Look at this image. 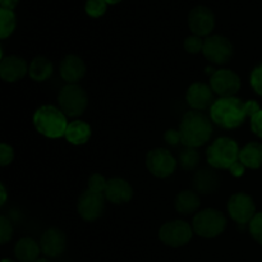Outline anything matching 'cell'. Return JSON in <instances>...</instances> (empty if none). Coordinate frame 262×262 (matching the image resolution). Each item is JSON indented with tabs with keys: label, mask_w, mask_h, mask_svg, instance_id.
<instances>
[{
	"label": "cell",
	"mask_w": 262,
	"mask_h": 262,
	"mask_svg": "<svg viewBox=\"0 0 262 262\" xmlns=\"http://www.w3.org/2000/svg\"><path fill=\"white\" fill-rule=\"evenodd\" d=\"M40 246L41 252L46 256V258H58L66 251V233L59 228H49L41 235Z\"/></svg>",
	"instance_id": "cell-16"
},
{
	"label": "cell",
	"mask_w": 262,
	"mask_h": 262,
	"mask_svg": "<svg viewBox=\"0 0 262 262\" xmlns=\"http://www.w3.org/2000/svg\"><path fill=\"white\" fill-rule=\"evenodd\" d=\"M2 262H15V261H13V260H9V258H4V260H3Z\"/></svg>",
	"instance_id": "cell-42"
},
{
	"label": "cell",
	"mask_w": 262,
	"mask_h": 262,
	"mask_svg": "<svg viewBox=\"0 0 262 262\" xmlns=\"http://www.w3.org/2000/svg\"><path fill=\"white\" fill-rule=\"evenodd\" d=\"M164 140L170 146H177L178 143H182L181 133H179L178 129H174V128H170V129L166 130L165 135H164Z\"/></svg>",
	"instance_id": "cell-35"
},
{
	"label": "cell",
	"mask_w": 262,
	"mask_h": 262,
	"mask_svg": "<svg viewBox=\"0 0 262 262\" xmlns=\"http://www.w3.org/2000/svg\"><path fill=\"white\" fill-rule=\"evenodd\" d=\"M14 160V148L8 143L3 142L0 145V165L4 166L10 165Z\"/></svg>",
	"instance_id": "cell-33"
},
{
	"label": "cell",
	"mask_w": 262,
	"mask_h": 262,
	"mask_svg": "<svg viewBox=\"0 0 262 262\" xmlns=\"http://www.w3.org/2000/svg\"><path fill=\"white\" fill-rule=\"evenodd\" d=\"M245 110L246 114H247V118L251 119L253 115L257 114V113L260 112L261 106L256 100H247V101H245Z\"/></svg>",
	"instance_id": "cell-36"
},
{
	"label": "cell",
	"mask_w": 262,
	"mask_h": 262,
	"mask_svg": "<svg viewBox=\"0 0 262 262\" xmlns=\"http://www.w3.org/2000/svg\"><path fill=\"white\" fill-rule=\"evenodd\" d=\"M19 0H0V7L2 9L13 10L18 5Z\"/></svg>",
	"instance_id": "cell-38"
},
{
	"label": "cell",
	"mask_w": 262,
	"mask_h": 262,
	"mask_svg": "<svg viewBox=\"0 0 262 262\" xmlns=\"http://www.w3.org/2000/svg\"><path fill=\"white\" fill-rule=\"evenodd\" d=\"M241 147L232 137H217L206 150V161L215 170H229L239 160Z\"/></svg>",
	"instance_id": "cell-4"
},
{
	"label": "cell",
	"mask_w": 262,
	"mask_h": 262,
	"mask_svg": "<svg viewBox=\"0 0 262 262\" xmlns=\"http://www.w3.org/2000/svg\"><path fill=\"white\" fill-rule=\"evenodd\" d=\"M250 84L256 94L262 96V63L256 66L251 72Z\"/></svg>",
	"instance_id": "cell-32"
},
{
	"label": "cell",
	"mask_w": 262,
	"mask_h": 262,
	"mask_svg": "<svg viewBox=\"0 0 262 262\" xmlns=\"http://www.w3.org/2000/svg\"><path fill=\"white\" fill-rule=\"evenodd\" d=\"M227 210L233 222L239 225H248L256 215V204L248 193L238 192L229 197Z\"/></svg>",
	"instance_id": "cell-11"
},
{
	"label": "cell",
	"mask_w": 262,
	"mask_h": 262,
	"mask_svg": "<svg viewBox=\"0 0 262 262\" xmlns=\"http://www.w3.org/2000/svg\"><path fill=\"white\" fill-rule=\"evenodd\" d=\"M28 74V63L17 55H8L0 60V77L7 83H15Z\"/></svg>",
	"instance_id": "cell-17"
},
{
	"label": "cell",
	"mask_w": 262,
	"mask_h": 262,
	"mask_svg": "<svg viewBox=\"0 0 262 262\" xmlns=\"http://www.w3.org/2000/svg\"><path fill=\"white\" fill-rule=\"evenodd\" d=\"M107 3L105 0H87L84 4V12L91 18H101L107 10Z\"/></svg>",
	"instance_id": "cell-27"
},
{
	"label": "cell",
	"mask_w": 262,
	"mask_h": 262,
	"mask_svg": "<svg viewBox=\"0 0 262 262\" xmlns=\"http://www.w3.org/2000/svg\"><path fill=\"white\" fill-rule=\"evenodd\" d=\"M105 199L114 205H125L132 200L133 188L127 179L114 177L107 179V186L104 193Z\"/></svg>",
	"instance_id": "cell-19"
},
{
	"label": "cell",
	"mask_w": 262,
	"mask_h": 262,
	"mask_svg": "<svg viewBox=\"0 0 262 262\" xmlns=\"http://www.w3.org/2000/svg\"><path fill=\"white\" fill-rule=\"evenodd\" d=\"M241 86H242L241 77L229 68L216 69L210 76V87L219 97L237 96Z\"/></svg>",
	"instance_id": "cell-10"
},
{
	"label": "cell",
	"mask_w": 262,
	"mask_h": 262,
	"mask_svg": "<svg viewBox=\"0 0 262 262\" xmlns=\"http://www.w3.org/2000/svg\"><path fill=\"white\" fill-rule=\"evenodd\" d=\"M239 161L246 169L258 170L262 168V143L251 141L241 148Z\"/></svg>",
	"instance_id": "cell-23"
},
{
	"label": "cell",
	"mask_w": 262,
	"mask_h": 262,
	"mask_svg": "<svg viewBox=\"0 0 262 262\" xmlns=\"http://www.w3.org/2000/svg\"><path fill=\"white\" fill-rule=\"evenodd\" d=\"M87 72L86 63L81 56L69 54L59 64V74L67 84H78Z\"/></svg>",
	"instance_id": "cell-15"
},
{
	"label": "cell",
	"mask_w": 262,
	"mask_h": 262,
	"mask_svg": "<svg viewBox=\"0 0 262 262\" xmlns=\"http://www.w3.org/2000/svg\"><path fill=\"white\" fill-rule=\"evenodd\" d=\"M215 94L210 84L202 82H194L186 92V101L191 110L205 112L212 106L215 101Z\"/></svg>",
	"instance_id": "cell-14"
},
{
	"label": "cell",
	"mask_w": 262,
	"mask_h": 262,
	"mask_svg": "<svg viewBox=\"0 0 262 262\" xmlns=\"http://www.w3.org/2000/svg\"><path fill=\"white\" fill-rule=\"evenodd\" d=\"M210 119L223 129H237L247 119L245 101L237 96L219 97L210 107Z\"/></svg>",
	"instance_id": "cell-2"
},
{
	"label": "cell",
	"mask_w": 262,
	"mask_h": 262,
	"mask_svg": "<svg viewBox=\"0 0 262 262\" xmlns=\"http://www.w3.org/2000/svg\"><path fill=\"white\" fill-rule=\"evenodd\" d=\"M227 225L228 220L224 212L212 207L200 210L192 220L194 234L205 239H212L222 235L227 229Z\"/></svg>",
	"instance_id": "cell-5"
},
{
	"label": "cell",
	"mask_w": 262,
	"mask_h": 262,
	"mask_svg": "<svg viewBox=\"0 0 262 262\" xmlns=\"http://www.w3.org/2000/svg\"><path fill=\"white\" fill-rule=\"evenodd\" d=\"M178 160L169 150L163 147L154 148L146 155V166L154 177L165 179L176 173Z\"/></svg>",
	"instance_id": "cell-8"
},
{
	"label": "cell",
	"mask_w": 262,
	"mask_h": 262,
	"mask_svg": "<svg viewBox=\"0 0 262 262\" xmlns=\"http://www.w3.org/2000/svg\"><path fill=\"white\" fill-rule=\"evenodd\" d=\"M41 246L40 242L33 238H20L14 246V256L18 262H35L40 258Z\"/></svg>",
	"instance_id": "cell-22"
},
{
	"label": "cell",
	"mask_w": 262,
	"mask_h": 262,
	"mask_svg": "<svg viewBox=\"0 0 262 262\" xmlns=\"http://www.w3.org/2000/svg\"><path fill=\"white\" fill-rule=\"evenodd\" d=\"M17 27V17L13 10L0 9V38L7 40Z\"/></svg>",
	"instance_id": "cell-25"
},
{
	"label": "cell",
	"mask_w": 262,
	"mask_h": 262,
	"mask_svg": "<svg viewBox=\"0 0 262 262\" xmlns=\"http://www.w3.org/2000/svg\"><path fill=\"white\" fill-rule=\"evenodd\" d=\"M105 201L106 199L104 194L95 193V192L86 189L77 201L78 215L84 222H96L104 215Z\"/></svg>",
	"instance_id": "cell-13"
},
{
	"label": "cell",
	"mask_w": 262,
	"mask_h": 262,
	"mask_svg": "<svg viewBox=\"0 0 262 262\" xmlns=\"http://www.w3.org/2000/svg\"><path fill=\"white\" fill-rule=\"evenodd\" d=\"M248 232H250L253 241H256L258 245L262 246V211L256 212L253 219L248 224Z\"/></svg>",
	"instance_id": "cell-29"
},
{
	"label": "cell",
	"mask_w": 262,
	"mask_h": 262,
	"mask_svg": "<svg viewBox=\"0 0 262 262\" xmlns=\"http://www.w3.org/2000/svg\"><path fill=\"white\" fill-rule=\"evenodd\" d=\"M251 130L262 140V109L250 119Z\"/></svg>",
	"instance_id": "cell-34"
},
{
	"label": "cell",
	"mask_w": 262,
	"mask_h": 262,
	"mask_svg": "<svg viewBox=\"0 0 262 262\" xmlns=\"http://www.w3.org/2000/svg\"><path fill=\"white\" fill-rule=\"evenodd\" d=\"M105 2H106L107 4H110V5H114V4H118V3H120L122 0H105Z\"/></svg>",
	"instance_id": "cell-40"
},
{
	"label": "cell",
	"mask_w": 262,
	"mask_h": 262,
	"mask_svg": "<svg viewBox=\"0 0 262 262\" xmlns=\"http://www.w3.org/2000/svg\"><path fill=\"white\" fill-rule=\"evenodd\" d=\"M54 67L46 56H36L28 64V77L35 82H45L53 76Z\"/></svg>",
	"instance_id": "cell-24"
},
{
	"label": "cell",
	"mask_w": 262,
	"mask_h": 262,
	"mask_svg": "<svg viewBox=\"0 0 262 262\" xmlns=\"http://www.w3.org/2000/svg\"><path fill=\"white\" fill-rule=\"evenodd\" d=\"M35 262H50V261H49V258H38V260Z\"/></svg>",
	"instance_id": "cell-41"
},
{
	"label": "cell",
	"mask_w": 262,
	"mask_h": 262,
	"mask_svg": "<svg viewBox=\"0 0 262 262\" xmlns=\"http://www.w3.org/2000/svg\"><path fill=\"white\" fill-rule=\"evenodd\" d=\"M32 123L35 129L41 136L51 140L64 137L68 127V117L54 105H41L32 115Z\"/></svg>",
	"instance_id": "cell-3"
},
{
	"label": "cell",
	"mask_w": 262,
	"mask_h": 262,
	"mask_svg": "<svg viewBox=\"0 0 262 262\" xmlns=\"http://www.w3.org/2000/svg\"><path fill=\"white\" fill-rule=\"evenodd\" d=\"M13 238V225L12 222L5 215L0 216V243L7 245Z\"/></svg>",
	"instance_id": "cell-31"
},
{
	"label": "cell",
	"mask_w": 262,
	"mask_h": 262,
	"mask_svg": "<svg viewBox=\"0 0 262 262\" xmlns=\"http://www.w3.org/2000/svg\"><path fill=\"white\" fill-rule=\"evenodd\" d=\"M178 130L184 147L200 148L211 141L214 123L204 112L189 110L182 118Z\"/></svg>",
	"instance_id": "cell-1"
},
{
	"label": "cell",
	"mask_w": 262,
	"mask_h": 262,
	"mask_svg": "<svg viewBox=\"0 0 262 262\" xmlns=\"http://www.w3.org/2000/svg\"><path fill=\"white\" fill-rule=\"evenodd\" d=\"M201 206V200L197 192L193 189H184L176 196L174 200V209L182 216H189L199 212Z\"/></svg>",
	"instance_id": "cell-20"
},
{
	"label": "cell",
	"mask_w": 262,
	"mask_h": 262,
	"mask_svg": "<svg viewBox=\"0 0 262 262\" xmlns=\"http://www.w3.org/2000/svg\"><path fill=\"white\" fill-rule=\"evenodd\" d=\"M204 43H205L204 38L196 35H191L184 40L183 48L188 54H199V53H202Z\"/></svg>",
	"instance_id": "cell-30"
},
{
	"label": "cell",
	"mask_w": 262,
	"mask_h": 262,
	"mask_svg": "<svg viewBox=\"0 0 262 262\" xmlns=\"http://www.w3.org/2000/svg\"><path fill=\"white\" fill-rule=\"evenodd\" d=\"M107 186V179L105 178L102 174L95 173L92 176L89 177V181H87V189L95 193H105V189Z\"/></svg>",
	"instance_id": "cell-28"
},
{
	"label": "cell",
	"mask_w": 262,
	"mask_h": 262,
	"mask_svg": "<svg viewBox=\"0 0 262 262\" xmlns=\"http://www.w3.org/2000/svg\"><path fill=\"white\" fill-rule=\"evenodd\" d=\"M193 228L192 224L186 220L174 219L164 223L159 229V239L168 247L179 248L188 245L193 238Z\"/></svg>",
	"instance_id": "cell-7"
},
{
	"label": "cell",
	"mask_w": 262,
	"mask_h": 262,
	"mask_svg": "<svg viewBox=\"0 0 262 262\" xmlns=\"http://www.w3.org/2000/svg\"><path fill=\"white\" fill-rule=\"evenodd\" d=\"M233 45L229 38L222 35H211L205 38L202 54L215 66H224L233 58Z\"/></svg>",
	"instance_id": "cell-9"
},
{
	"label": "cell",
	"mask_w": 262,
	"mask_h": 262,
	"mask_svg": "<svg viewBox=\"0 0 262 262\" xmlns=\"http://www.w3.org/2000/svg\"><path fill=\"white\" fill-rule=\"evenodd\" d=\"M222 179L211 166L201 168L193 174L192 178V189L199 194H212L219 189Z\"/></svg>",
	"instance_id": "cell-18"
},
{
	"label": "cell",
	"mask_w": 262,
	"mask_h": 262,
	"mask_svg": "<svg viewBox=\"0 0 262 262\" xmlns=\"http://www.w3.org/2000/svg\"><path fill=\"white\" fill-rule=\"evenodd\" d=\"M58 106L68 118L78 119L89 106V95L79 84H66L59 90Z\"/></svg>",
	"instance_id": "cell-6"
},
{
	"label": "cell",
	"mask_w": 262,
	"mask_h": 262,
	"mask_svg": "<svg viewBox=\"0 0 262 262\" xmlns=\"http://www.w3.org/2000/svg\"><path fill=\"white\" fill-rule=\"evenodd\" d=\"M92 136V128L87 122L81 119H73L69 122L67 127L64 138L67 142H69L73 146H82L86 145Z\"/></svg>",
	"instance_id": "cell-21"
},
{
	"label": "cell",
	"mask_w": 262,
	"mask_h": 262,
	"mask_svg": "<svg viewBox=\"0 0 262 262\" xmlns=\"http://www.w3.org/2000/svg\"><path fill=\"white\" fill-rule=\"evenodd\" d=\"M245 171H246V166L243 165L239 160H238L237 163L233 164V165L229 168L230 176L235 177V178H241V177L245 176Z\"/></svg>",
	"instance_id": "cell-37"
},
{
	"label": "cell",
	"mask_w": 262,
	"mask_h": 262,
	"mask_svg": "<svg viewBox=\"0 0 262 262\" xmlns=\"http://www.w3.org/2000/svg\"><path fill=\"white\" fill-rule=\"evenodd\" d=\"M178 164L183 170H194V168H197L200 164V154L197 148L184 147L183 150L179 151Z\"/></svg>",
	"instance_id": "cell-26"
},
{
	"label": "cell",
	"mask_w": 262,
	"mask_h": 262,
	"mask_svg": "<svg viewBox=\"0 0 262 262\" xmlns=\"http://www.w3.org/2000/svg\"><path fill=\"white\" fill-rule=\"evenodd\" d=\"M0 194H2V206H4L5 202H7V199H8V192H7V188H5L4 183H0Z\"/></svg>",
	"instance_id": "cell-39"
},
{
	"label": "cell",
	"mask_w": 262,
	"mask_h": 262,
	"mask_svg": "<svg viewBox=\"0 0 262 262\" xmlns=\"http://www.w3.org/2000/svg\"><path fill=\"white\" fill-rule=\"evenodd\" d=\"M188 26L192 35L206 38L211 36L216 26V18L214 12L205 5H197L189 12Z\"/></svg>",
	"instance_id": "cell-12"
}]
</instances>
